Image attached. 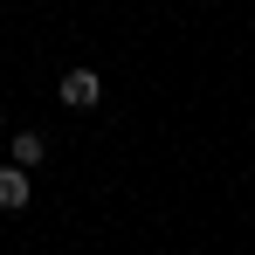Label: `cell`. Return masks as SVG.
<instances>
[{
  "label": "cell",
  "mask_w": 255,
  "mask_h": 255,
  "mask_svg": "<svg viewBox=\"0 0 255 255\" xmlns=\"http://www.w3.org/2000/svg\"><path fill=\"white\" fill-rule=\"evenodd\" d=\"M14 159H21V166L35 172V166L48 159V138H42V131H14Z\"/></svg>",
  "instance_id": "obj_3"
},
{
  "label": "cell",
  "mask_w": 255,
  "mask_h": 255,
  "mask_svg": "<svg viewBox=\"0 0 255 255\" xmlns=\"http://www.w3.org/2000/svg\"><path fill=\"white\" fill-rule=\"evenodd\" d=\"M28 200H35V193H28V166L7 159V166H0V214H21Z\"/></svg>",
  "instance_id": "obj_2"
},
{
  "label": "cell",
  "mask_w": 255,
  "mask_h": 255,
  "mask_svg": "<svg viewBox=\"0 0 255 255\" xmlns=\"http://www.w3.org/2000/svg\"><path fill=\"white\" fill-rule=\"evenodd\" d=\"M55 97H62L69 111H97V104H104V83H97V69H69V76L55 83Z\"/></svg>",
  "instance_id": "obj_1"
}]
</instances>
